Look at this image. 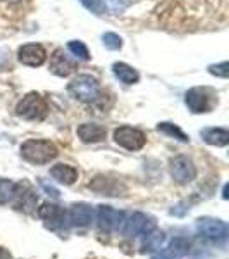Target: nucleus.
I'll use <instances>...</instances> for the list:
<instances>
[{"label": "nucleus", "instance_id": "nucleus-15", "mask_svg": "<svg viewBox=\"0 0 229 259\" xmlns=\"http://www.w3.org/2000/svg\"><path fill=\"white\" fill-rule=\"evenodd\" d=\"M95 218V211L93 207L88 206V204H74L71 206L69 211V221L76 227H88V225L93 221Z\"/></svg>", "mask_w": 229, "mask_h": 259}, {"label": "nucleus", "instance_id": "nucleus-9", "mask_svg": "<svg viewBox=\"0 0 229 259\" xmlns=\"http://www.w3.org/2000/svg\"><path fill=\"white\" fill-rule=\"evenodd\" d=\"M97 223L102 232H107V233L116 232V230H119L121 225L124 223V214L112 209L110 206H98Z\"/></svg>", "mask_w": 229, "mask_h": 259}, {"label": "nucleus", "instance_id": "nucleus-10", "mask_svg": "<svg viewBox=\"0 0 229 259\" xmlns=\"http://www.w3.org/2000/svg\"><path fill=\"white\" fill-rule=\"evenodd\" d=\"M18 59L21 64L30 66V68H38L47 61V50L38 44H28L23 45L18 52Z\"/></svg>", "mask_w": 229, "mask_h": 259}, {"label": "nucleus", "instance_id": "nucleus-30", "mask_svg": "<svg viewBox=\"0 0 229 259\" xmlns=\"http://www.w3.org/2000/svg\"><path fill=\"white\" fill-rule=\"evenodd\" d=\"M222 199H227V185H224L222 189Z\"/></svg>", "mask_w": 229, "mask_h": 259}, {"label": "nucleus", "instance_id": "nucleus-26", "mask_svg": "<svg viewBox=\"0 0 229 259\" xmlns=\"http://www.w3.org/2000/svg\"><path fill=\"white\" fill-rule=\"evenodd\" d=\"M131 4V0H107V6L114 14H121L128 9V6Z\"/></svg>", "mask_w": 229, "mask_h": 259}, {"label": "nucleus", "instance_id": "nucleus-31", "mask_svg": "<svg viewBox=\"0 0 229 259\" xmlns=\"http://www.w3.org/2000/svg\"><path fill=\"white\" fill-rule=\"evenodd\" d=\"M153 259H169V257H165V256H164V254H162V252H160V254H159V256H155V257H153Z\"/></svg>", "mask_w": 229, "mask_h": 259}, {"label": "nucleus", "instance_id": "nucleus-25", "mask_svg": "<svg viewBox=\"0 0 229 259\" xmlns=\"http://www.w3.org/2000/svg\"><path fill=\"white\" fill-rule=\"evenodd\" d=\"M80 2L90 12H93V14H97V16L105 14V4H103V0H80Z\"/></svg>", "mask_w": 229, "mask_h": 259}, {"label": "nucleus", "instance_id": "nucleus-24", "mask_svg": "<svg viewBox=\"0 0 229 259\" xmlns=\"http://www.w3.org/2000/svg\"><path fill=\"white\" fill-rule=\"evenodd\" d=\"M102 41L105 45V49L109 50H119L123 47V38L119 35H116V33H103Z\"/></svg>", "mask_w": 229, "mask_h": 259}, {"label": "nucleus", "instance_id": "nucleus-3", "mask_svg": "<svg viewBox=\"0 0 229 259\" xmlns=\"http://www.w3.org/2000/svg\"><path fill=\"white\" fill-rule=\"evenodd\" d=\"M16 114L26 121H43L48 114V104L36 92H30L18 102Z\"/></svg>", "mask_w": 229, "mask_h": 259}, {"label": "nucleus", "instance_id": "nucleus-16", "mask_svg": "<svg viewBox=\"0 0 229 259\" xmlns=\"http://www.w3.org/2000/svg\"><path fill=\"white\" fill-rule=\"evenodd\" d=\"M50 177L62 185H73L78 180V169L69 164H64V162H59V164L50 168Z\"/></svg>", "mask_w": 229, "mask_h": 259}, {"label": "nucleus", "instance_id": "nucleus-13", "mask_svg": "<svg viewBox=\"0 0 229 259\" xmlns=\"http://www.w3.org/2000/svg\"><path fill=\"white\" fill-rule=\"evenodd\" d=\"M88 187L91 190L98 192V194L110 195V197H118V195H123L121 192H126V189H124L119 180H112L107 177H97L93 182L88 183Z\"/></svg>", "mask_w": 229, "mask_h": 259}, {"label": "nucleus", "instance_id": "nucleus-28", "mask_svg": "<svg viewBox=\"0 0 229 259\" xmlns=\"http://www.w3.org/2000/svg\"><path fill=\"white\" fill-rule=\"evenodd\" d=\"M40 185H41V189H43L45 192H47L48 195H52L53 199H59V197H61V192L57 190V189H53V187L47 185V183H45V182H41Z\"/></svg>", "mask_w": 229, "mask_h": 259}, {"label": "nucleus", "instance_id": "nucleus-32", "mask_svg": "<svg viewBox=\"0 0 229 259\" xmlns=\"http://www.w3.org/2000/svg\"><path fill=\"white\" fill-rule=\"evenodd\" d=\"M9 2H19V0H9Z\"/></svg>", "mask_w": 229, "mask_h": 259}, {"label": "nucleus", "instance_id": "nucleus-19", "mask_svg": "<svg viewBox=\"0 0 229 259\" xmlns=\"http://www.w3.org/2000/svg\"><path fill=\"white\" fill-rule=\"evenodd\" d=\"M202 137L205 144L214 147H226L229 144V132L226 128H207L202 132Z\"/></svg>", "mask_w": 229, "mask_h": 259}, {"label": "nucleus", "instance_id": "nucleus-12", "mask_svg": "<svg viewBox=\"0 0 229 259\" xmlns=\"http://www.w3.org/2000/svg\"><path fill=\"white\" fill-rule=\"evenodd\" d=\"M38 216L43 221H47L50 228L64 227V221H68V212L62 209L61 206L50 202L41 204V207L38 209Z\"/></svg>", "mask_w": 229, "mask_h": 259}, {"label": "nucleus", "instance_id": "nucleus-11", "mask_svg": "<svg viewBox=\"0 0 229 259\" xmlns=\"http://www.w3.org/2000/svg\"><path fill=\"white\" fill-rule=\"evenodd\" d=\"M50 71H52L55 76L66 78L76 71V62L71 59L62 49H57V50H53V54L50 56Z\"/></svg>", "mask_w": 229, "mask_h": 259}, {"label": "nucleus", "instance_id": "nucleus-23", "mask_svg": "<svg viewBox=\"0 0 229 259\" xmlns=\"http://www.w3.org/2000/svg\"><path fill=\"white\" fill-rule=\"evenodd\" d=\"M68 49L69 52L73 54L76 59L80 61H90V52H88V47L83 44L81 40H71L68 44Z\"/></svg>", "mask_w": 229, "mask_h": 259}, {"label": "nucleus", "instance_id": "nucleus-27", "mask_svg": "<svg viewBox=\"0 0 229 259\" xmlns=\"http://www.w3.org/2000/svg\"><path fill=\"white\" fill-rule=\"evenodd\" d=\"M209 73L214 74V76H219V78H227L229 76V64L224 61V62H220V64L209 66Z\"/></svg>", "mask_w": 229, "mask_h": 259}, {"label": "nucleus", "instance_id": "nucleus-22", "mask_svg": "<svg viewBox=\"0 0 229 259\" xmlns=\"http://www.w3.org/2000/svg\"><path fill=\"white\" fill-rule=\"evenodd\" d=\"M18 194V183L11 180H0V204H6L16 197Z\"/></svg>", "mask_w": 229, "mask_h": 259}, {"label": "nucleus", "instance_id": "nucleus-4", "mask_svg": "<svg viewBox=\"0 0 229 259\" xmlns=\"http://www.w3.org/2000/svg\"><path fill=\"white\" fill-rule=\"evenodd\" d=\"M169 169L170 177L180 185H186L191 183L197 178V166L193 164V161L186 156H176L169 161Z\"/></svg>", "mask_w": 229, "mask_h": 259}, {"label": "nucleus", "instance_id": "nucleus-21", "mask_svg": "<svg viewBox=\"0 0 229 259\" xmlns=\"http://www.w3.org/2000/svg\"><path fill=\"white\" fill-rule=\"evenodd\" d=\"M157 130L162 133H165V135H169V137H174V139H178L180 142H190V137L186 135L183 130L178 126V124H173V123H159L157 124Z\"/></svg>", "mask_w": 229, "mask_h": 259}, {"label": "nucleus", "instance_id": "nucleus-6", "mask_svg": "<svg viewBox=\"0 0 229 259\" xmlns=\"http://www.w3.org/2000/svg\"><path fill=\"white\" fill-rule=\"evenodd\" d=\"M212 97H215L209 89H191L186 92L185 102L186 107L193 112V114H202V112H209L212 109Z\"/></svg>", "mask_w": 229, "mask_h": 259}, {"label": "nucleus", "instance_id": "nucleus-20", "mask_svg": "<svg viewBox=\"0 0 229 259\" xmlns=\"http://www.w3.org/2000/svg\"><path fill=\"white\" fill-rule=\"evenodd\" d=\"M188 250H190L188 239H185V237H176V239H173L169 242L167 249L162 250V254L169 259H181L188 254Z\"/></svg>", "mask_w": 229, "mask_h": 259}, {"label": "nucleus", "instance_id": "nucleus-1", "mask_svg": "<svg viewBox=\"0 0 229 259\" xmlns=\"http://www.w3.org/2000/svg\"><path fill=\"white\" fill-rule=\"evenodd\" d=\"M21 156L31 164H47L59 156V149L50 140H28L21 145Z\"/></svg>", "mask_w": 229, "mask_h": 259}, {"label": "nucleus", "instance_id": "nucleus-14", "mask_svg": "<svg viewBox=\"0 0 229 259\" xmlns=\"http://www.w3.org/2000/svg\"><path fill=\"white\" fill-rule=\"evenodd\" d=\"M76 133L83 144H98L107 137V130L97 123H83L78 126Z\"/></svg>", "mask_w": 229, "mask_h": 259}, {"label": "nucleus", "instance_id": "nucleus-18", "mask_svg": "<svg viewBox=\"0 0 229 259\" xmlns=\"http://www.w3.org/2000/svg\"><path fill=\"white\" fill-rule=\"evenodd\" d=\"M165 242V233L162 230L153 228L152 232L145 233L143 244H141V252H157V250L162 249Z\"/></svg>", "mask_w": 229, "mask_h": 259}, {"label": "nucleus", "instance_id": "nucleus-7", "mask_svg": "<svg viewBox=\"0 0 229 259\" xmlns=\"http://www.w3.org/2000/svg\"><path fill=\"white\" fill-rule=\"evenodd\" d=\"M157 227L155 218L145 214V212H133V214L124 221V235L126 237H138L152 232Z\"/></svg>", "mask_w": 229, "mask_h": 259}, {"label": "nucleus", "instance_id": "nucleus-8", "mask_svg": "<svg viewBox=\"0 0 229 259\" xmlns=\"http://www.w3.org/2000/svg\"><path fill=\"white\" fill-rule=\"evenodd\" d=\"M197 228L205 239L212 242H222L227 239V223L215 218H200L197 220Z\"/></svg>", "mask_w": 229, "mask_h": 259}, {"label": "nucleus", "instance_id": "nucleus-2", "mask_svg": "<svg viewBox=\"0 0 229 259\" xmlns=\"http://www.w3.org/2000/svg\"><path fill=\"white\" fill-rule=\"evenodd\" d=\"M68 92L73 99L85 104L97 102L100 95H102L98 80L91 76V74H80V76H76L68 85Z\"/></svg>", "mask_w": 229, "mask_h": 259}, {"label": "nucleus", "instance_id": "nucleus-29", "mask_svg": "<svg viewBox=\"0 0 229 259\" xmlns=\"http://www.w3.org/2000/svg\"><path fill=\"white\" fill-rule=\"evenodd\" d=\"M186 211H188V207H183V202H180V204H176V206H174L173 209H170V214H174V216H185Z\"/></svg>", "mask_w": 229, "mask_h": 259}, {"label": "nucleus", "instance_id": "nucleus-17", "mask_svg": "<svg viewBox=\"0 0 229 259\" xmlns=\"http://www.w3.org/2000/svg\"><path fill=\"white\" fill-rule=\"evenodd\" d=\"M112 73L124 85H133V83H138L140 80L138 71L131 68L130 64H126V62H114L112 64Z\"/></svg>", "mask_w": 229, "mask_h": 259}, {"label": "nucleus", "instance_id": "nucleus-5", "mask_svg": "<svg viewBox=\"0 0 229 259\" xmlns=\"http://www.w3.org/2000/svg\"><path fill=\"white\" fill-rule=\"evenodd\" d=\"M114 142L128 150H140L147 144V135L133 126H119L114 130Z\"/></svg>", "mask_w": 229, "mask_h": 259}]
</instances>
